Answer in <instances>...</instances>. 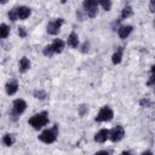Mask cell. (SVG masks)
<instances>
[{
    "label": "cell",
    "instance_id": "cell-1",
    "mask_svg": "<svg viewBox=\"0 0 155 155\" xmlns=\"http://www.w3.org/2000/svg\"><path fill=\"white\" fill-rule=\"evenodd\" d=\"M48 122V116L46 111H41L39 114H35L34 116H31L29 119V125L33 126V128L35 130H40L41 127L46 126Z\"/></svg>",
    "mask_w": 155,
    "mask_h": 155
},
{
    "label": "cell",
    "instance_id": "cell-2",
    "mask_svg": "<svg viewBox=\"0 0 155 155\" xmlns=\"http://www.w3.org/2000/svg\"><path fill=\"white\" fill-rule=\"evenodd\" d=\"M57 134H58V126L54 125L52 128L45 130L44 132H41L39 136V139L46 144H51L57 139Z\"/></svg>",
    "mask_w": 155,
    "mask_h": 155
},
{
    "label": "cell",
    "instance_id": "cell-3",
    "mask_svg": "<svg viewBox=\"0 0 155 155\" xmlns=\"http://www.w3.org/2000/svg\"><path fill=\"white\" fill-rule=\"evenodd\" d=\"M25 108H27V103L23 99H16L13 102V107H12V111H11L12 120L16 121L18 119V116L25 110Z\"/></svg>",
    "mask_w": 155,
    "mask_h": 155
},
{
    "label": "cell",
    "instance_id": "cell-4",
    "mask_svg": "<svg viewBox=\"0 0 155 155\" xmlns=\"http://www.w3.org/2000/svg\"><path fill=\"white\" fill-rule=\"evenodd\" d=\"M98 4H99V0H84V8L87 12L88 17L93 18V17L97 16Z\"/></svg>",
    "mask_w": 155,
    "mask_h": 155
},
{
    "label": "cell",
    "instance_id": "cell-5",
    "mask_svg": "<svg viewBox=\"0 0 155 155\" xmlns=\"http://www.w3.org/2000/svg\"><path fill=\"white\" fill-rule=\"evenodd\" d=\"M114 117V111L109 108V107H103L101 110H99V113L97 114V116H96V121H98V122H102V121H110L111 119Z\"/></svg>",
    "mask_w": 155,
    "mask_h": 155
},
{
    "label": "cell",
    "instance_id": "cell-6",
    "mask_svg": "<svg viewBox=\"0 0 155 155\" xmlns=\"http://www.w3.org/2000/svg\"><path fill=\"white\" fill-rule=\"evenodd\" d=\"M125 136V130L122 126H115L111 131H109V138L113 142H119L124 138Z\"/></svg>",
    "mask_w": 155,
    "mask_h": 155
},
{
    "label": "cell",
    "instance_id": "cell-7",
    "mask_svg": "<svg viewBox=\"0 0 155 155\" xmlns=\"http://www.w3.org/2000/svg\"><path fill=\"white\" fill-rule=\"evenodd\" d=\"M63 23H64V19L63 18H57L56 21L50 22L47 24V33L51 34V35L58 34V31H59V29H61V27H62Z\"/></svg>",
    "mask_w": 155,
    "mask_h": 155
},
{
    "label": "cell",
    "instance_id": "cell-8",
    "mask_svg": "<svg viewBox=\"0 0 155 155\" xmlns=\"http://www.w3.org/2000/svg\"><path fill=\"white\" fill-rule=\"evenodd\" d=\"M108 138H109V131L108 130H101L94 136V140L98 143H104Z\"/></svg>",
    "mask_w": 155,
    "mask_h": 155
},
{
    "label": "cell",
    "instance_id": "cell-9",
    "mask_svg": "<svg viewBox=\"0 0 155 155\" xmlns=\"http://www.w3.org/2000/svg\"><path fill=\"white\" fill-rule=\"evenodd\" d=\"M17 11H18V18L19 19H27L31 13L30 8L27 6H19V7H17Z\"/></svg>",
    "mask_w": 155,
    "mask_h": 155
},
{
    "label": "cell",
    "instance_id": "cell-10",
    "mask_svg": "<svg viewBox=\"0 0 155 155\" xmlns=\"http://www.w3.org/2000/svg\"><path fill=\"white\" fill-rule=\"evenodd\" d=\"M131 33H132V27L131 25H122L117 29V34L121 39H126Z\"/></svg>",
    "mask_w": 155,
    "mask_h": 155
},
{
    "label": "cell",
    "instance_id": "cell-11",
    "mask_svg": "<svg viewBox=\"0 0 155 155\" xmlns=\"http://www.w3.org/2000/svg\"><path fill=\"white\" fill-rule=\"evenodd\" d=\"M6 92H7V94H10V96H12V94H15L16 92H17V90H18V84H17V81H8L7 84H6Z\"/></svg>",
    "mask_w": 155,
    "mask_h": 155
},
{
    "label": "cell",
    "instance_id": "cell-12",
    "mask_svg": "<svg viewBox=\"0 0 155 155\" xmlns=\"http://www.w3.org/2000/svg\"><path fill=\"white\" fill-rule=\"evenodd\" d=\"M68 45L70 46V47H78V45H79V38H78V34L76 33H70L69 34V36H68Z\"/></svg>",
    "mask_w": 155,
    "mask_h": 155
},
{
    "label": "cell",
    "instance_id": "cell-13",
    "mask_svg": "<svg viewBox=\"0 0 155 155\" xmlns=\"http://www.w3.org/2000/svg\"><path fill=\"white\" fill-rule=\"evenodd\" d=\"M29 68H30V62H29V59H28L27 57L21 58V61H19V71H21V73H25L27 70H29Z\"/></svg>",
    "mask_w": 155,
    "mask_h": 155
},
{
    "label": "cell",
    "instance_id": "cell-14",
    "mask_svg": "<svg viewBox=\"0 0 155 155\" xmlns=\"http://www.w3.org/2000/svg\"><path fill=\"white\" fill-rule=\"evenodd\" d=\"M52 47H53V51L54 53H61L64 48V42L61 40V39H56L53 42H52Z\"/></svg>",
    "mask_w": 155,
    "mask_h": 155
},
{
    "label": "cell",
    "instance_id": "cell-15",
    "mask_svg": "<svg viewBox=\"0 0 155 155\" xmlns=\"http://www.w3.org/2000/svg\"><path fill=\"white\" fill-rule=\"evenodd\" d=\"M13 143H15V136L13 134H10V133L4 134V137H2V144L5 147H11Z\"/></svg>",
    "mask_w": 155,
    "mask_h": 155
},
{
    "label": "cell",
    "instance_id": "cell-16",
    "mask_svg": "<svg viewBox=\"0 0 155 155\" xmlns=\"http://www.w3.org/2000/svg\"><path fill=\"white\" fill-rule=\"evenodd\" d=\"M122 51H124V48H122V47H119V50L111 56V62H113L114 64H119V63L121 62V58H122Z\"/></svg>",
    "mask_w": 155,
    "mask_h": 155
},
{
    "label": "cell",
    "instance_id": "cell-17",
    "mask_svg": "<svg viewBox=\"0 0 155 155\" xmlns=\"http://www.w3.org/2000/svg\"><path fill=\"white\" fill-rule=\"evenodd\" d=\"M132 15H133V10H132L131 6H125L122 8V11H121V18L122 19H126V18L131 17Z\"/></svg>",
    "mask_w": 155,
    "mask_h": 155
},
{
    "label": "cell",
    "instance_id": "cell-18",
    "mask_svg": "<svg viewBox=\"0 0 155 155\" xmlns=\"http://www.w3.org/2000/svg\"><path fill=\"white\" fill-rule=\"evenodd\" d=\"M8 34H10V28L5 23H2L0 25V36H1V39H6L8 36Z\"/></svg>",
    "mask_w": 155,
    "mask_h": 155
},
{
    "label": "cell",
    "instance_id": "cell-19",
    "mask_svg": "<svg viewBox=\"0 0 155 155\" xmlns=\"http://www.w3.org/2000/svg\"><path fill=\"white\" fill-rule=\"evenodd\" d=\"M8 18L11 19V21H17V19H19L18 18V11H17V8H12L10 12H8Z\"/></svg>",
    "mask_w": 155,
    "mask_h": 155
},
{
    "label": "cell",
    "instance_id": "cell-20",
    "mask_svg": "<svg viewBox=\"0 0 155 155\" xmlns=\"http://www.w3.org/2000/svg\"><path fill=\"white\" fill-rule=\"evenodd\" d=\"M34 97L38 98V99H45L47 97V93L45 91H42V90H38V91L34 92Z\"/></svg>",
    "mask_w": 155,
    "mask_h": 155
},
{
    "label": "cell",
    "instance_id": "cell-21",
    "mask_svg": "<svg viewBox=\"0 0 155 155\" xmlns=\"http://www.w3.org/2000/svg\"><path fill=\"white\" fill-rule=\"evenodd\" d=\"M99 4L102 5V7L105 11H109L111 8V1L110 0H99Z\"/></svg>",
    "mask_w": 155,
    "mask_h": 155
},
{
    "label": "cell",
    "instance_id": "cell-22",
    "mask_svg": "<svg viewBox=\"0 0 155 155\" xmlns=\"http://www.w3.org/2000/svg\"><path fill=\"white\" fill-rule=\"evenodd\" d=\"M53 53H54V51H53V47H52V45H48V46H46V47L44 48V54H45V56H47V57H51Z\"/></svg>",
    "mask_w": 155,
    "mask_h": 155
},
{
    "label": "cell",
    "instance_id": "cell-23",
    "mask_svg": "<svg viewBox=\"0 0 155 155\" xmlns=\"http://www.w3.org/2000/svg\"><path fill=\"white\" fill-rule=\"evenodd\" d=\"M18 35H19V38H25V36L28 35V33H27L25 28L19 27V28H18Z\"/></svg>",
    "mask_w": 155,
    "mask_h": 155
},
{
    "label": "cell",
    "instance_id": "cell-24",
    "mask_svg": "<svg viewBox=\"0 0 155 155\" xmlns=\"http://www.w3.org/2000/svg\"><path fill=\"white\" fill-rule=\"evenodd\" d=\"M139 104H140L142 107H150V105H151V102H150L149 99H142V101L139 102Z\"/></svg>",
    "mask_w": 155,
    "mask_h": 155
},
{
    "label": "cell",
    "instance_id": "cell-25",
    "mask_svg": "<svg viewBox=\"0 0 155 155\" xmlns=\"http://www.w3.org/2000/svg\"><path fill=\"white\" fill-rule=\"evenodd\" d=\"M147 85H148V86H155V74H153V75L150 76V79L148 80Z\"/></svg>",
    "mask_w": 155,
    "mask_h": 155
},
{
    "label": "cell",
    "instance_id": "cell-26",
    "mask_svg": "<svg viewBox=\"0 0 155 155\" xmlns=\"http://www.w3.org/2000/svg\"><path fill=\"white\" fill-rule=\"evenodd\" d=\"M149 10H150V12L155 13V0H150L149 1Z\"/></svg>",
    "mask_w": 155,
    "mask_h": 155
},
{
    "label": "cell",
    "instance_id": "cell-27",
    "mask_svg": "<svg viewBox=\"0 0 155 155\" xmlns=\"http://www.w3.org/2000/svg\"><path fill=\"white\" fill-rule=\"evenodd\" d=\"M79 113H80L81 116H84V115L87 113V107H86V105H80V110H79Z\"/></svg>",
    "mask_w": 155,
    "mask_h": 155
},
{
    "label": "cell",
    "instance_id": "cell-28",
    "mask_svg": "<svg viewBox=\"0 0 155 155\" xmlns=\"http://www.w3.org/2000/svg\"><path fill=\"white\" fill-rule=\"evenodd\" d=\"M88 46H90V44H88L87 41H85L84 45H82V47H81V52H84V53L87 52V51H88Z\"/></svg>",
    "mask_w": 155,
    "mask_h": 155
},
{
    "label": "cell",
    "instance_id": "cell-29",
    "mask_svg": "<svg viewBox=\"0 0 155 155\" xmlns=\"http://www.w3.org/2000/svg\"><path fill=\"white\" fill-rule=\"evenodd\" d=\"M142 154H153V153H151V151H150V150H147V151H143V153H142Z\"/></svg>",
    "mask_w": 155,
    "mask_h": 155
},
{
    "label": "cell",
    "instance_id": "cell-30",
    "mask_svg": "<svg viewBox=\"0 0 155 155\" xmlns=\"http://www.w3.org/2000/svg\"><path fill=\"white\" fill-rule=\"evenodd\" d=\"M151 73H153V74H155V65H153V67H151Z\"/></svg>",
    "mask_w": 155,
    "mask_h": 155
},
{
    "label": "cell",
    "instance_id": "cell-31",
    "mask_svg": "<svg viewBox=\"0 0 155 155\" xmlns=\"http://www.w3.org/2000/svg\"><path fill=\"white\" fill-rule=\"evenodd\" d=\"M122 154H131V151H128V150H125V151H122Z\"/></svg>",
    "mask_w": 155,
    "mask_h": 155
},
{
    "label": "cell",
    "instance_id": "cell-32",
    "mask_svg": "<svg viewBox=\"0 0 155 155\" xmlns=\"http://www.w3.org/2000/svg\"><path fill=\"white\" fill-rule=\"evenodd\" d=\"M0 2L4 5V4H6V2H7V0H0Z\"/></svg>",
    "mask_w": 155,
    "mask_h": 155
},
{
    "label": "cell",
    "instance_id": "cell-33",
    "mask_svg": "<svg viewBox=\"0 0 155 155\" xmlns=\"http://www.w3.org/2000/svg\"><path fill=\"white\" fill-rule=\"evenodd\" d=\"M61 1H62V4H64V2L67 1V0H61Z\"/></svg>",
    "mask_w": 155,
    "mask_h": 155
},
{
    "label": "cell",
    "instance_id": "cell-34",
    "mask_svg": "<svg viewBox=\"0 0 155 155\" xmlns=\"http://www.w3.org/2000/svg\"><path fill=\"white\" fill-rule=\"evenodd\" d=\"M154 27H155V18H154Z\"/></svg>",
    "mask_w": 155,
    "mask_h": 155
},
{
    "label": "cell",
    "instance_id": "cell-35",
    "mask_svg": "<svg viewBox=\"0 0 155 155\" xmlns=\"http://www.w3.org/2000/svg\"><path fill=\"white\" fill-rule=\"evenodd\" d=\"M154 87H155V86H154ZM154 91H155V88H154Z\"/></svg>",
    "mask_w": 155,
    "mask_h": 155
}]
</instances>
